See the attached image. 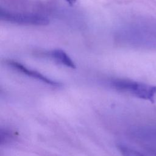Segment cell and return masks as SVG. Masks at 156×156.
Instances as JSON below:
<instances>
[{
  "instance_id": "6da1fadb",
  "label": "cell",
  "mask_w": 156,
  "mask_h": 156,
  "mask_svg": "<svg viewBox=\"0 0 156 156\" xmlns=\"http://www.w3.org/2000/svg\"><path fill=\"white\" fill-rule=\"evenodd\" d=\"M112 85L115 89L138 98L152 103L156 101V86L125 79H115L112 82Z\"/></svg>"
},
{
  "instance_id": "7a4b0ae2",
  "label": "cell",
  "mask_w": 156,
  "mask_h": 156,
  "mask_svg": "<svg viewBox=\"0 0 156 156\" xmlns=\"http://www.w3.org/2000/svg\"><path fill=\"white\" fill-rule=\"evenodd\" d=\"M0 18L2 21L24 25L46 26L49 23L48 18L41 15L10 12L2 9L0 10Z\"/></svg>"
},
{
  "instance_id": "3957f363",
  "label": "cell",
  "mask_w": 156,
  "mask_h": 156,
  "mask_svg": "<svg viewBox=\"0 0 156 156\" xmlns=\"http://www.w3.org/2000/svg\"><path fill=\"white\" fill-rule=\"evenodd\" d=\"M6 63L9 66L12 67V68L16 69L19 72H20L23 74H26L28 76L35 78V79H36L37 80H39L40 81H42L43 82H44V83H46L48 85H50L54 86V87L60 86V83L59 82L54 81L52 79H50L48 78L47 77L44 76V75H43L42 74H41V73H38L36 71L28 69L27 68L24 66L21 63H20L19 62H17L15 60H8L6 61Z\"/></svg>"
},
{
  "instance_id": "277c9868",
  "label": "cell",
  "mask_w": 156,
  "mask_h": 156,
  "mask_svg": "<svg viewBox=\"0 0 156 156\" xmlns=\"http://www.w3.org/2000/svg\"><path fill=\"white\" fill-rule=\"evenodd\" d=\"M51 57H52L57 62L71 68H75L76 65L69 57V56L62 49H54L49 53Z\"/></svg>"
},
{
  "instance_id": "5b68a950",
  "label": "cell",
  "mask_w": 156,
  "mask_h": 156,
  "mask_svg": "<svg viewBox=\"0 0 156 156\" xmlns=\"http://www.w3.org/2000/svg\"><path fill=\"white\" fill-rule=\"evenodd\" d=\"M118 149L122 156H144L140 152L124 145H118Z\"/></svg>"
},
{
  "instance_id": "8992f818",
  "label": "cell",
  "mask_w": 156,
  "mask_h": 156,
  "mask_svg": "<svg viewBox=\"0 0 156 156\" xmlns=\"http://www.w3.org/2000/svg\"><path fill=\"white\" fill-rule=\"evenodd\" d=\"M70 5H73L76 2V0H66Z\"/></svg>"
}]
</instances>
